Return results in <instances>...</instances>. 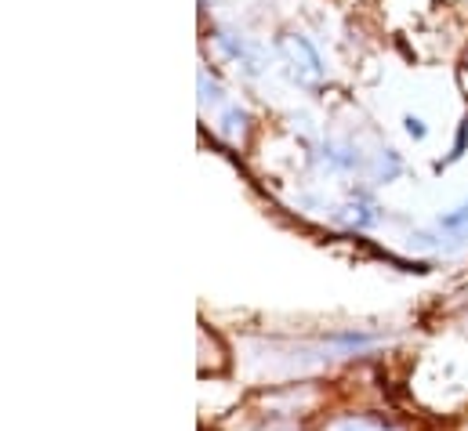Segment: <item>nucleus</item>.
Returning a JSON list of instances; mask_svg holds the SVG:
<instances>
[{"instance_id":"1","label":"nucleus","mask_w":468,"mask_h":431,"mask_svg":"<svg viewBox=\"0 0 468 431\" xmlns=\"http://www.w3.org/2000/svg\"><path fill=\"white\" fill-rule=\"evenodd\" d=\"M280 51H283V58H287L291 73H294L302 84H316V80L324 77L320 55L313 51V44H309V40H302V37H287V40L280 44Z\"/></svg>"},{"instance_id":"2","label":"nucleus","mask_w":468,"mask_h":431,"mask_svg":"<svg viewBox=\"0 0 468 431\" xmlns=\"http://www.w3.org/2000/svg\"><path fill=\"white\" fill-rule=\"evenodd\" d=\"M440 228H447V232H458V236H468V200L458 207V211H451L447 217H440Z\"/></svg>"},{"instance_id":"3","label":"nucleus","mask_w":468,"mask_h":431,"mask_svg":"<svg viewBox=\"0 0 468 431\" xmlns=\"http://www.w3.org/2000/svg\"><path fill=\"white\" fill-rule=\"evenodd\" d=\"M407 134H410V138H425L429 131H425V123H421L418 116H407Z\"/></svg>"}]
</instances>
